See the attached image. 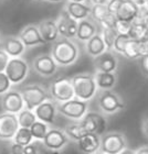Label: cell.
Listing matches in <instances>:
<instances>
[{
  "label": "cell",
  "mask_w": 148,
  "mask_h": 154,
  "mask_svg": "<svg viewBox=\"0 0 148 154\" xmlns=\"http://www.w3.org/2000/svg\"><path fill=\"white\" fill-rule=\"evenodd\" d=\"M70 1H74V2H85L86 0H70Z\"/></svg>",
  "instance_id": "cell-49"
},
{
  "label": "cell",
  "mask_w": 148,
  "mask_h": 154,
  "mask_svg": "<svg viewBox=\"0 0 148 154\" xmlns=\"http://www.w3.org/2000/svg\"><path fill=\"white\" fill-rule=\"evenodd\" d=\"M56 24H58L60 36L66 38H76L79 21L70 16L65 9L59 14L58 19H56Z\"/></svg>",
  "instance_id": "cell-8"
},
{
  "label": "cell",
  "mask_w": 148,
  "mask_h": 154,
  "mask_svg": "<svg viewBox=\"0 0 148 154\" xmlns=\"http://www.w3.org/2000/svg\"><path fill=\"white\" fill-rule=\"evenodd\" d=\"M142 130H143V133H144V135H145L146 138H148V117L143 120Z\"/></svg>",
  "instance_id": "cell-42"
},
{
  "label": "cell",
  "mask_w": 148,
  "mask_h": 154,
  "mask_svg": "<svg viewBox=\"0 0 148 154\" xmlns=\"http://www.w3.org/2000/svg\"><path fill=\"white\" fill-rule=\"evenodd\" d=\"M113 13L110 12L106 5H97L93 3L91 7V17L95 22L100 23L101 26L106 21Z\"/></svg>",
  "instance_id": "cell-28"
},
{
  "label": "cell",
  "mask_w": 148,
  "mask_h": 154,
  "mask_svg": "<svg viewBox=\"0 0 148 154\" xmlns=\"http://www.w3.org/2000/svg\"><path fill=\"white\" fill-rule=\"evenodd\" d=\"M81 151L86 154H93L101 149V138L96 133H86L77 141Z\"/></svg>",
  "instance_id": "cell-18"
},
{
  "label": "cell",
  "mask_w": 148,
  "mask_h": 154,
  "mask_svg": "<svg viewBox=\"0 0 148 154\" xmlns=\"http://www.w3.org/2000/svg\"><path fill=\"white\" fill-rule=\"evenodd\" d=\"M140 8L136 3H134L130 0H123L121 8L118 12L116 13V18L118 20H125L133 22L136 18H138Z\"/></svg>",
  "instance_id": "cell-20"
},
{
  "label": "cell",
  "mask_w": 148,
  "mask_h": 154,
  "mask_svg": "<svg viewBox=\"0 0 148 154\" xmlns=\"http://www.w3.org/2000/svg\"><path fill=\"white\" fill-rule=\"evenodd\" d=\"M50 94L53 99L59 103H64L75 97L74 87L71 78L60 77L52 82L50 86Z\"/></svg>",
  "instance_id": "cell-3"
},
{
  "label": "cell",
  "mask_w": 148,
  "mask_h": 154,
  "mask_svg": "<svg viewBox=\"0 0 148 154\" xmlns=\"http://www.w3.org/2000/svg\"><path fill=\"white\" fill-rule=\"evenodd\" d=\"M18 120H19V125L22 128H31V125L37 121V116L33 113L30 109L21 110L18 116Z\"/></svg>",
  "instance_id": "cell-31"
},
{
  "label": "cell",
  "mask_w": 148,
  "mask_h": 154,
  "mask_svg": "<svg viewBox=\"0 0 148 154\" xmlns=\"http://www.w3.org/2000/svg\"><path fill=\"white\" fill-rule=\"evenodd\" d=\"M93 154H105V153H103V152H95V153H93Z\"/></svg>",
  "instance_id": "cell-50"
},
{
  "label": "cell",
  "mask_w": 148,
  "mask_h": 154,
  "mask_svg": "<svg viewBox=\"0 0 148 154\" xmlns=\"http://www.w3.org/2000/svg\"><path fill=\"white\" fill-rule=\"evenodd\" d=\"M127 149V139L122 132H110L101 139V152L105 154H119Z\"/></svg>",
  "instance_id": "cell-4"
},
{
  "label": "cell",
  "mask_w": 148,
  "mask_h": 154,
  "mask_svg": "<svg viewBox=\"0 0 148 154\" xmlns=\"http://www.w3.org/2000/svg\"><path fill=\"white\" fill-rule=\"evenodd\" d=\"M0 42H1V34H0Z\"/></svg>",
  "instance_id": "cell-51"
},
{
  "label": "cell",
  "mask_w": 148,
  "mask_h": 154,
  "mask_svg": "<svg viewBox=\"0 0 148 154\" xmlns=\"http://www.w3.org/2000/svg\"><path fill=\"white\" fill-rule=\"evenodd\" d=\"M119 154H136V151H134V150H130V149H125L123 152H121Z\"/></svg>",
  "instance_id": "cell-46"
},
{
  "label": "cell",
  "mask_w": 148,
  "mask_h": 154,
  "mask_svg": "<svg viewBox=\"0 0 148 154\" xmlns=\"http://www.w3.org/2000/svg\"><path fill=\"white\" fill-rule=\"evenodd\" d=\"M26 45L19 38L14 36H8L3 41V50L9 54V56L18 57L24 52Z\"/></svg>",
  "instance_id": "cell-25"
},
{
  "label": "cell",
  "mask_w": 148,
  "mask_h": 154,
  "mask_svg": "<svg viewBox=\"0 0 148 154\" xmlns=\"http://www.w3.org/2000/svg\"><path fill=\"white\" fill-rule=\"evenodd\" d=\"M10 84L11 82L6 72H0V95L7 93V90L10 88Z\"/></svg>",
  "instance_id": "cell-36"
},
{
  "label": "cell",
  "mask_w": 148,
  "mask_h": 154,
  "mask_svg": "<svg viewBox=\"0 0 148 154\" xmlns=\"http://www.w3.org/2000/svg\"><path fill=\"white\" fill-rule=\"evenodd\" d=\"M33 68L41 76H52L58 69V63L54 61L52 55H40L34 58Z\"/></svg>",
  "instance_id": "cell-14"
},
{
  "label": "cell",
  "mask_w": 148,
  "mask_h": 154,
  "mask_svg": "<svg viewBox=\"0 0 148 154\" xmlns=\"http://www.w3.org/2000/svg\"><path fill=\"white\" fill-rule=\"evenodd\" d=\"M28 71H29V67L24 60L19 57H13L9 61L5 72L8 75L11 83L19 84L27 77Z\"/></svg>",
  "instance_id": "cell-9"
},
{
  "label": "cell",
  "mask_w": 148,
  "mask_h": 154,
  "mask_svg": "<svg viewBox=\"0 0 148 154\" xmlns=\"http://www.w3.org/2000/svg\"><path fill=\"white\" fill-rule=\"evenodd\" d=\"M98 106L103 112L113 115L124 109L126 107V103L118 94L112 90H103L98 96Z\"/></svg>",
  "instance_id": "cell-6"
},
{
  "label": "cell",
  "mask_w": 148,
  "mask_h": 154,
  "mask_svg": "<svg viewBox=\"0 0 148 154\" xmlns=\"http://www.w3.org/2000/svg\"><path fill=\"white\" fill-rule=\"evenodd\" d=\"M34 113L39 120L45 123H53L56 115V109H55L54 103L47 100L37 107L34 109Z\"/></svg>",
  "instance_id": "cell-23"
},
{
  "label": "cell",
  "mask_w": 148,
  "mask_h": 154,
  "mask_svg": "<svg viewBox=\"0 0 148 154\" xmlns=\"http://www.w3.org/2000/svg\"><path fill=\"white\" fill-rule=\"evenodd\" d=\"M9 54L5 50H0V72H5L9 63Z\"/></svg>",
  "instance_id": "cell-37"
},
{
  "label": "cell",
  "mask_w": 148,
  "mask_h": 154,
  "mask_svg": "<svg viewBox=\"0 0 148 154\" xmlns=\"http://www.w3.org/2000/svg\"><path fill=\"white\" fill-rule=\"evenodd\" d=\"M39 31L41 33L42 38H44L47 43H54L59 38V29L56 21L54 20H44L38 23Z\"/></svg>",
  "instance_id": "cell-19"
},
{
  "label": "cell",
  "mask_w": 148,
  "mask_h": 154,
  "mask_svg": "<svg viewBox=\"0 0 148 154\" xmlns=\"http://www.w3.org/2000/svg\"><path fill=\"white\" fill-rule=\"evenodd\" d=\"M32 138H33V135H32V133H31L30 128H22V127H20L18 132H17L16 135H14V142L23 145V146H26V145L31 143Z\"/></svg>",
  "instance_id": "cell-32"
},
{
  "label": "cell",
  "mask_w": 148,
  "mask_h": 154,
  "mask_svg": "<svg viewBox=\"0 0 148 154\" xmlns=\"http://www.w3.org/2000/svg\"><path fill=\"white\" fill-rule=\"evenodd\" d=\"M133 22L130 21H125V20H118L116 21L115 23V29L116 31L118 32V34H125V35H128L129 32H130V29H132Z\"/></svg>",
  "instance_id": "cell-35"
},
{
  "label": "cell",
  "mask_w": 148,
  "mask_h": 154,
  "mask_svg": "<svg viewBox=\"0 0 148 154\" xmlns=\"http://www.w3.org/2000/svg\"><path fill=\"white\" fill-rule=\"evenodd\" d=\"M52 57L61 66H68L73 64L79 58L80 50L71 38H61L53 43L51 50Z\"/></svg>",
  "instance_id": "cell-1"
},
{
  "label": "cell",
  "mask_w": 148,
  "mask_h": 154,
  "mask_svg": "<svg viewBox=\"0 0 148 154\" xmlns=\"http://www.w3.org/2000/svg\"><path fill=\"white\" fill-rule=\"evenodd\" d=\"M30 130H31V133H32L33 138L38 139V140H43L49 131L47 123L41 121V120L34 122V123L31 125Z\"/></svg>",
  "instance_id": "cell-33"
},
{
  "label": "cell",
  "mask_w": 148,
  "mask_h": 154,
  "mask_svg": "<svg viewBox=\"0 0 148 154\" xmlns=\"http://www.w3.org/2000/svg\"><path fill=\"white\" fill-rule=\"evenodd\" d=\"M21 95H22L26 108L30 110L36 109L39 105L49 100L51 97L49 96V94L47 93V90L43 87L39 86V85L26 86L21 90Z\"/></svg>",
  "instance_id": "cell-5"
},
{
  "label": "cell",
  "mask_w": 148,
  "mask_h": 154,
  "mask_svg": "<svg viewBox=\"0 0 148 154\" xmlns=\"http://www.w3.org/2000/svg\"><path fill=\"white\" fill-rule=\"evenodd\" d=\"M134 3H136L139 8H145L148 6V0H130Z\"/></svg>",
  "instance_id": "cell-43"
},
{
  "label": "cell",
  "mask_w": 148,
  "mask_h": 154,
  "mask_svg": "<svg viewBox=\"0 0 148 154\" xmlns=\"http://www.w3.org/2000/svg\"><path fill=\"white\" fill-rule=\"evenodd\" d=\"M11 154H24V146L14 142L11 146Z\"/></svg>",
  "instance_id": "cell-40"
},
{
  "label": "cell",
  "mask_w": 148,
  "mask_h": 154,
  "mask_svg": "<svg viewBox=\"0 0 148 154\" xmlns=\"http://www.w3.org/2000/svg\"><path fill=\"white\" fill-rule=\"evenodd\" d=\"M97 33L96 24L86 18V19L79 21V28H77L76 38L79 41L87 42L92 36H94Z\"/></svg>",
  "instance_id": "cell-24"
},
{
  "label": "cell",
  "mask_w": 148,
  "mask_h": 154,
  "mask_svg": "<svg viewBox=\"0 0 148 154\" xmlns=\"http://www.w3.org/2000/svg\"><path fill=\"white\" fill-rule=\"evenodd\" d=\"M97 86L102 90H111L114 88L117 83V75L115 72L106 73V72H97L95 74Z\"/></svg>",
  "instance_id": "cell-27"
},
{
  "label": "cell",
  "mask_w": 148,
  "mask_h": 154,
  "mask_svg": "<svg viewBox=\"0 0 148 154\" xmlns=\"http://www.w3.org/2000/svg\"><path fill=\"white\" fill-rule=\"evenodd\" d=\"M18 38L23 42V44L26 46H36V45H41L47 43L39 31L38 24L26 26L20 31Z\"/></svg>",
  "instance_id": "cell-15"
},
{
  "label": "cell",
  "mask_w": 148,
  "mask_h": 154,
  "mask_svg": "<svg viewBox=\"0 0 148 154\" xmlns=\"http://www.w3.org/2000/svg\"><path fill=\"white\" fill-rule=\"evenodd\" d=\"M144 20H145L146 26H147V30H148V13L146 14V17H144Z\"/></svg>",
  "instance_id": "cell-48"
},
{
  "label": "cell",
  "mask_w": 148,
  "mask_h": 154,
  "mask_svg": "<svg viewBox=\"0 0 148 154\" xmlns=\"http://www.w3.org/2000/svg\"><path fill=\"white\" fill-rule=\"evenodd\" d=\"M92 3H97V5H107L110 0H91Z\"/></svg>",
  "instance_id": "cell-45"
},
{
  "label": "cell",
  "mask_w": 148,
  "mask_h": 154,
  "mask_svg": "<svg viewBox=\"0 0 148 154\" xmlns=\"http://www.w3.org/2000/svg\"><path fill=\"white\" fill-rule=\"evenodd\" d=\"M81 122L87 133H96L100 135L106 129V119L97 112H87Z\"/></svg>",
  "instance_id": "cell-11"
},
{
  "label": "cell",
  "mask_w": 148,
  "mask_h": 154,
  "mask_svg": "<svg viewBox=\"0 0 148 154\" xmlns=\"http://www.w3.org/2000/svg\"><path fill=\"white\" fill-rule=\"evenodd\" d=\"M65 10L77 21L86 19L91 16V7L87 6L85 2H74L69 0L65 5Z\"/></svg>",
  "instance_id": "cell-21"
},
{
  "label": "cell",
  "mask_w": 148,
  "mask_h": 154,
  "mask_svg": "<svg viewBox=\"0 0 148 154\" xmlns=\"http://www.w3.org/2000/svg\"><path fill=\"white\" fill-rule=\"evenodd\" d=\"M68 141L69 139L65 132L58 129H51L43 139V145L50 151H59L68 144Z\"/></svg>",
  "instance_id": "cell-12"
},
{
  "label": "cell",
  "mask_w": 148,
  "mask_h": 154,
  "mask_svg": "<svg viewBox=\"0 0 148 154\" xmlns=\"http://www.w3.org/2000/svg\"><path fill=\"white\" fill-rule=\"evenodd\" d=\"M23 98L21 93H17V91H9L6 93L5 96L2 97V109L6 112L10 113H18L20 112L23 108Z\"/></svg>",
  "instance_id": "cell-17"
},
{
  "label": "cell",
  "mask_w": 148,
  "mask_h": 154,
  "mask_svg": "<svg viewBox=\"0 0 148 154\" xmlns=\"http://www.w3.org/2000/svg\"><path fill=\"white\" fill-rule=\"evenodd\" d=\"M20 128L16 113L5 112L0 115V139L13 138Z\"/></svg>",
  "instance_id": "cell-10"
},
{
  "label": "cell",
  "mask_w": 148,
  "mask_h": 154,
  "mask_svg": "<svg viewBox=\"0 0 148 154\" xmlns=\"http://www.w3.org/2000/svg\"><path fill=\"white\" fill-rule=\"evenodd\" d=\"M102 36L107 46V51H112L114 48V43L118 36V32L116 31L115 26H104L102 31Z\"/></svg>",
  "instance_id": "cell-30"
},
{
  "label": "cell",
  "mask_w": 148,
  "mask_h": 154,
  "mask_svg": "<svg viewBox=\"0 0 148 154\" xmlns=\"http://www.w3.org/2000/svg\"><path fill=\"white\" fill-rule=\"evenodd\" d=\"M37 152V146L34 144H28L24 146V154H36Z\"/></svg>",
  "instance_id": "cell-41"
},
{
  "label": "cell",
  "mask_w": 148,
  "mask_h": 154,
  "mask_svg": "<svg viewBox=\"0 0 148 154\" xmlns=\"http://www.w3.org/2000/svg\"><path fill=\"white\" fill-rule=\"evenodd\" d=\"M37 1H42V0H37Z\"/></svg>",
  "instance_id": "cell-52"
},
{
  "label": "cell",
  "mask_w": 148,
  "mask_h": 154,
  "mask_svg": "<svg viewBox=\"0 0 148 154\" xmlns=\"http://www.w3.org/2000/svg\"><path fill=\"white\" fill-rule=\"evenodd\" d=\"M94 65L97 72H106V73H112L117 69L118 66V61L114 53L111 51L104 52L103 54L98 55L94 60Z\"/></svg>",
  "instance_id": "cell-16"
},
{
  "label": "cell",
  "mask_w": 148,
  "mask_h": 154,
  "mask_svg": "<svg viewBox=\"0 0 148 154\" xmlns=\"http://www.w3.org/2000/svg\"><path fill=\"white\" fill-rule=\"evenodd\" d=\"M87 108H88L87 101L81 100L79 98H73L64 103H60L58 110L59 112L66 118L81 120L87 113Z\"/></svg>",
  "instance_id": "cell-7"
},
{
  "label": "cell",
  "mask_w": 148,
  "mask_h": 154,
  "mask_svg": "<svg viewBox=\"0 0 148 154\" xmlns=\"http://www.w3.org/2000/svg\"><path fill=\"white\" fill-rule=\"evenodd\" d=\"M122 55L128 60H139L142 56L148 55V40L138 41L130 38Z\"/></svg>",
  "instance_id": "cell-13"
},
{
  "label": "cell",
  "mask_w": 148,
  "mask_h": 154,
  "mask_svg": "<svg viewBox=\"0 0 148 154\" xmlns=\"http://www.w3.org/2000/svg\"><path fill=\"white\" fill-rule=\"evenodd\" d=\"M49 2H53V3H56V2H61V1H64V0H47Z\"/></svg>",
  "instance_id": "cell-47"
},
{
  "label": "cell",
  "mask_w": 148,
  "mask_h": 154,
  "mask_svg": "<svg viewBox=\"0 0 148 154\" xmlns=\"http://www.w3.org/2000/svg\"><path fill=\"white\" fill-rule=\"evenodd\" d=\"M123 0H110L108 2H107V8L110 10V12L113 13V14H115L118 12L119 8H121V5H122Z\"/></svg>",
  "instance_id": "cell-38"
},
{
  "label": "cell",
  "mask_w": 148,
  "mask_h": 154,
  "mask_svg": "<svg viewBox=\"0 0 148 154\" xmlns=\"http://www.w3.org/2000/svg\"><path fill=\"white\" fill-rule=\"evenodd\" d=\"M128 35L134 40H138V41L148 40V30L144 18L138 17L133 21L132 29Z\"/></svg>",
  "instance_id": "cell-26"
},
{
  "label": "cell",
  "mask_w": 148,
  "mask_h": 154,
  "mask_svg": "<svg viewBox=\"0 0 148 154\" xmlns=\"http://www.w3.org/2000/svg\"><path fill=\"white\" fill-rule=\"evenodd\" d=\"M130 36L125 35V34H118L117 38H116L115 43H114V48H113V51L116 52V53H119V54H123L124 52V48H125L127 42L129 41Z\"/></svg>",
  "instance_id": "cell-34"
},
{
  "label": "cell",
  "mask_w": 148,
  "mask_h": 154,
  "mask_svg": "<svg viewBox=\"0 0 148 154\" xmlns=\"http://www.w3.org/2000/svg\"><path fill=\"white\" fill-rule=\"evenodd\" d=\"M75 97L81 100L88 101L95 96L97 91V83L95 76L91 74H79L72 78Z\"/></svg>",
  "instance_id": "cell-2"
},
{
  "label": "cell",
  "mask_w": 148,
  "mask_h": 154,
  "mask_svg": "<svg viewBox=\"0 0 148 154\" xmlns=\"http://www.w3.org/2000/svg\"><path fill=\"white\" fill-rule=\"evenodd\" d=\"M36 154H39V153H38V152H37V153H36Z\"/></svg>",
  "instance_id": "cell-53"
},
{
  "label": "cell",
  "mask_w": 148,
  "mask_h": 154,
  "mask_svg": "<svg viewBox=\"0 0 148 154\" xmlns=\"http://www.w3.org/2000/svg\"><path fill=\"white\" fill-rule=\"evenodd\" d=\"M85 50H86L87 54L93 56L94 58L97 57L98 55L103 54L104 52H106L107 46L103 40L102 33H96L94 36H92L85 43Z\"/></svg>",
  "instance_id": "cell-22"
},
{
  "label": "cell",
  "mask_w": 148,
  "mask_h": 154,
  "mask_svg": "<svg viewBox=\"0 0 148 154\" xmlns=\"http://www.w3.org/2000/svg\"><path fill=\"white\" fill-rule=\"evenodd\" d=\"M139 64H140V69H142L143 74L148 76V55L142 56L139 58Z\"/></svg>",
  "instance_id": "cell-39"
},
{
  "label": "cell",
  "mask_w": 148,
  "mask_h": 154,
  "mask_svg": "<svg viewBox=\"0 0 148 154\" xmlns=\"http://www.w3.org/2000/svg\"><path fill=\"white\" fill-rule=\"evenodd\" d=\"M65 133L69 138L73 139L75 141H79L81 138H83L84 135L86 134L87 131L83 127L82 122H77V123H73L70 125L65 128Z\"/></svg>",
  "instance_id": "cell-29"
},
{
  "label": "cell",
  "mask_w": 148,
  "mask_h": 154,
  "mask_svg": "<svg viewBox=\"0 0 148 154\" xmlns=\"http://www.w3.org/2000/svg\"><path fill=\"white\" fill-rule=\"evenodd\" d=\"M136 154H148V146H142L136 150Z\"/></svg>",
  "instance_id": "cell-44"
}]
</instances>
